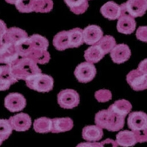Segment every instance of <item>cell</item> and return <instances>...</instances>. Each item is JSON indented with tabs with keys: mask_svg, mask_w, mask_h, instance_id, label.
<instances>
[{
	"mask_svg": "<svg viewBox=\"0 0 147 147\" xmlns=\"http://www.w3.org/2000/svg\"><path fill=\"white\" fill-rule=\"evenodd\" d=\"M25 82L29 88L42 93L51 91L54 87L53 78L45 74L40 73L32 76Z\"/></svg>",
	"mask_w": 147,
	"mask_h": 147,
	"instance_id": "cell-3",
	"label": "cell"
},
{
	"mask_svg": "<svg viewBox=\"0 0 147 147\" xmlns=\"http://www.w3.org/2000/svg\"><path fill=\"white\" fill-rule=\"evenodd\" d=\"M134 133L136 135V138L138 143L147 142V129H146L144 130L134 132Z\"/></svg>",
	"mask_w": 147,
	"mask_h": 147,
	"instance_id": "cell-34",
	"label": "cell"
},
{
	"mask_svg": "<svg viewBox=\"0 0 147 147\" xmlns=\"http://www.w3.org/2000/svg\"><path fill=\"white\" fill-rule=\"evenodd\" d=\"M27 44L30 48L40 49L47 50L49 45V41L45 37L38 34H34L32 36L28 37L27 38Z\"/></svg>",
	"mask_w": 147,
	"mask_h": 147,
	"instance_id": "cell-26",
	"label": "cell"
},
{
	"mask_svg": "<svg viewBox=\"0 0 147 147\" xmlns=\"http://www.w3.org/2000/svg\"><path fill=\"white\" fill-rule=\"evenodd\" d=\"M132 107V105L129 101L126 99H120L115 101L113 105H111L108 110L116 115L125 118L129 113H130Z\"/></svg>",
	"mask_w": 147,
	"mask_h": 147,
	"instance_id": "cell-20",
	"label": "cell"
},
{
	"mask_svg": "<svg viewBox=\"0 0 147 147\" xmlns=\"http://www.w3.org/2000/svg\"><path fill=\"white\" fill-rule=\"evenodd\" d=\"M2 142H3V140H2V139L0 138V146L2 145Z\"/></svg>",
	"mask_w": 147,
	"mask_h": 147,
	"instance_id": "cell-40",
	"label": "cell"
},
{
	"mask_svg": "<svg viewBox=\"0 0 147 147\" xmlns=\"http://www.w3.org/2000/svg\"><path fill=\"white\" fill-rule=\"evenodd\" d=\"M136 37L139 40L147 43V26H141L136 31Z\"/></svg>",
	"mask_w": 147,
	"mask_h": 147,
	"instance_id": "cell-33",
	"label": "cell"
},
{
	"mask_svg": "<svg viewBox=\"0 0 147 147\" xmlns=\"http://www.w3.org/2000/svg\"><path fill=\"white\" fill-rule=\"evenodd\" d=\"M6 2L9 4H11V5H16V2H18V0H5Z\"/></svg>",
	"mask_w": 147,
	"mask_h": 147,
	"instance_id": "cell-39",
	"label": "cell"
},
{
	"mask_svg": "<svg viewBox=\"0 0 147 147\" xmlns=\"http://www.w3.org/2000/svg\"><path fill=\"white\" fill-rule=\"evenodd\" d=\"M97 45L99 46L104 53H110V52L113 49L114 47L116 46L115 39L111 35H105L102 37V38L97 43Z\"/></svg>",
	"mask_w": 147,
	"mask_h": 147,
	"instance_id": "cell-28",
	"label": "cell"
},
{
	"mask_svg": "<svg viewBox=\"0 0 147 147\" xmlns=\"http://www.w3.org/2000/svg\"><path fill=\"white\" fill-rule=\"evenodd\" d=\"M52 119L47 117H41L35 119L33 123V128L38 133H47L52 130Z\"/></svg>",
	"mask_w": 147,
	"mask_h": 147,
	"instance_id": "cell-27",
	"label": "cell"
},
{
	"mask_svg": "<svg viewBox=\"0 0 147 147\" xmlns=\"http://www.w3.org/2000/svg\"><path fill=\"white\" fill-rule=\"evenodd\" d=\"M100 12L105 18L109 20H116L121 15V8L117 3L110 1L102 5Z\"/></svg>",
	"mask_w": 147,
	"mask_h": 147,
	"instance_id": "cell-17",
	"label": "cell"
},
{
	"mask_svg": "<svg viewBox=\"0 0 147 147\" xmlns=\"http://www.w3.org/2000/svg\"><path fill=\"white\" fill-rule=\"evenodd\" d=\"M52 125L51 132L59 133L71 130L74 127V122L71 118H55L52 119Z\"/></svg>",
	"mask_w": 147,
	"mask_h": 147,
	"instance_id": "cell-19",
	"label": "cell"
},
{
	"mask_svg": "<svg viewBox=\"0 0 147 147\" xmlns=\"http://www.w3.org/2000/svg\"><path fill=\"white\" fill-rule=\"evenodd\" d=\"M9 121L13 129L17 132L27 131L32 125V119L28 114L24 113H21L11 116Z\"/></svg>",
	"mask_w": 147,
	"mask_h": 147,
	"instance_id": "cell-12",
	"label": "cell"
},
{
	"mask_svg": "<svg viewBox=\"0 0 147 147\" xmlns=\"http://www.w3.org/2000/svg\"><path fill=\"white\" fill-rule=\"evenodd\" d=\"M103 37V31L97 25H89L83 30L84 43L88 45H95Z\"/></svg>",
	"mask_w": 147,
	"mask_h": 147,
	"instance_id": "cell-13",
	"label": "cell"
},
{
	"mask_svg": "<svg viewBox=\"0 0 147 147\" xmlns=\"http://www.w3.org/2000/svg\"><path fill=\"white\" fill-rule=\"evenodd\" d=\"M110 57L115 63H123L130 58V49L127 44H118L110 52Z\"/></svg>",
	"mask_w": 147,
	"mask_h": 147,
	"instance_id": "cell-15",
	"label": "cell"
},
{
	"mask_svg": "<svg viewBox=\"0 0 147 147\" xmlns=\"http://www.w3.org/2000/svg\"><path fill=\"white\" fill-rule=\"evenodd\" d=\"M10 68L13 75L18 81L20 80L26 81L30 77L42 73L36 63L27 57H20Z\"/></svg>",
	"mask_w": 147,
	"mask_h": 147,
	"instance_id": "cell-2",
	"label": "cell"
},
{
	"mask_svg": "<svg viewBox=\"0 0 147 147\" xmlns=\"http://www.w3.org/2000/svg\"><path fill=\"white\" fill-rule=\"evenodd\" d=\"M124 121L125 118L116 115L108 109L99 111L94 119L95 124L98 127L110 132H117L121 129L124 126Z\"/></svg>",
	"mask_w": 147,
	"mask_h": 147,
	"instance_id": "cell-1",
	"label": "cell"
},
{
	"mask_svg": "<svg viewBox=\"0 0 147 147\" xmlns=\"http://www.w3.org/2000/svg\"><path fill=\"white\" fill-rule=\"evenodd\" d=\"M76 147H101V145L100 143L85 142L79 144Z\"/></svg>",
	"mask_w": 147,
	"mask_h": 147,
	"instance_id": "cell-37",
	"label": "cell"
},
{
	"mask_svg": "<svg viewBox=\"0 0 147 147\" xmlns=\"http://www.w3.org/2000/svg\"><path fill=\"white\" fill-rule=\"evenodd\" d=\"M127 125L132 132H139L147 129V114L142 111H135L129 114Z\"/></svg>",
	"mask_w": 147,
	"mask_h": 147,
	"instance_id": "cell-8",
	"label": "cell"
},
{
	"mask_svg": "<svg viewBox=\"0 0 147 147\" xmlns=\"http://www.w3.org/2000/svg\"><path fill=\"white\" fill-rule=\"evenodd\" d=\"M80 100V95L73 89H65L57 94V103L64 109L74 108L78 106Z\"/></svg>",
	"mask_w": 147,
	"mask_h": 147,
	"instance_id": "cell-4",
	"label": "cell"
},
{
	"mask_svg": "<svg viewBox=\"0 0 147 147\" xmlns=\"http://www.w3.org/2000/svg\"><path fill=\"white\" fill-rule=\"evenodd\" d=\"M19 58L16 46L5 42L0 46V63L11 66Z\"/></svg>",
	"mask_w": 147,
	"mask_h": 147,
	"instance_id": "cell-9",
	"label": "cell"
},
{
	"mask_svg": "<svg viewBox=\"0 0 147 147\" xmlns=\"http://www.w3.org/2000/svg\"><path fill=\"white\" fill-rule=\"evenodd\" d=\"M33 1H34V5H35V2H38V1H40V0H33Z\"/></svg>",
	"mask_w": 147,
	"mask_h": 147,
	"instance_id": "cell-41",
	"label": "cell"
},
{
	"mask_svg": "<svg viewBox=\"0 0 147 147\" xmlns=\"http://www.w3.org/2000/svg\"><path fill=\"white\" fill-rule=\"evenodd\" d=\"M17 82L10 65H0V91L8 90L10 85Z\"/></svg>",
	"mask_w": 147,
	"mask_h": 147,
	"instance_id": "cell-16",
	"label": "cell"
},
{
	"mask_svg": "<svg viewBox=\"0 0 147 147\" xmlns=\"http://www.w3.org/2000/svg\"><path fill=\"white\" fill-rule=\"evenodd\" d=\"M64 2L71 11L77 15L84 13L88 8V0H64Z\"/></svg>",
	"mask_w": 147,
	"mask_h": 147,
	"instance_id": "cell-24",
	"label": "cell"
},
{
	"mask_svg": "<svg viewBox=\"0 0 147 147\" xmlns=\"http://www.w3.org/2000/svg\"><path fill=\"white\" fill-rule=\"evenodd\" d=\"M138 69L140 71L147 74V58L144 59V60H142V61L139 63Z\"/></svg>",
	"mask_w": 147,
	"mask_h": 147,
	"instance_id": "cell-38",
	"label": "cell"
},
{
	"mask_svg": "<svg viewBox=\"0 0 147 147\" xmlns=\"http://www.w3.org/2000/svg\"><path fill=\"white\" fill-rule=\"evenodd\" d=\"M69 47L70 48H77L84 43L83 30L81 28H74L69 30Z\"/></svg>",
	"mask_w": 147,
	"mask_h": 147,
	"instance_id": "cell-25",
	"label": "cell"
},
{
	"mask_svg": "<svg viewBox=\"0 0 147 147\" xmlns=\"http://www.w3.org/2000/svg\"><path fill=\"white\" fill-rule=\"evenodd\" d=\"M53 8L52 0H40L35 3L34 12L36 13H49Z\"/></svg>",
	"mask_w": 147,
	"mask_h": 147,
	"instance_id": "cell-30",
	"label": "cell"
},
{
	"mask_svg": "<svg viewBox=\"0 0 147 147\" xmlns=\"http://www.w3.org/2000/svg\"><path fill=\"white\" fill-rule=\"evenodd\" d=\"M116 143L121 147H132L137 144L136 135L132 131H121L116 135Z\"/></svg>",
	"mask_w": 147,
	"mask_h": 147,
	"instance_id": "cell-21",
	"label": "cell"
},
{
	"mask_svg": "<svg viewBox=\"0 0 147 147\" xmlns=\"http://www.w3.org/2000/svg\"><path fill=\"white\" fill-rule=\"evenodd\" d=\"M105 54L104 53L102 49L97 44H95V45L90 47L85 51L84 57L87 62L91 63H96L105 57Z\"/></svg>",
	"mask_w": 147,
	"mask_h": 147,
	"instance_id": "cell-22",
	"label": "cell"
},
{
	"mask_svg": "<svg viewBox=\"0 0 147 147\" xmlns=\"http://www.w3.org/2000/svg\"><path fill=\"white\" fill-rule=\"evenodd\" d=\"M7 30V28L6 24L2 20H0V46L4 43V37Z\"/></svg>",
	"mask_w": 147,
	"mask_h": 147,
	"instance_id": "cell-35",
	"label": "cell"
},
{
	"mask_svg": "<svg viewBox=\"0 0 147 147\" xmlns=\"http://www.w3.org/2000/svg\"><path fill=\"white\" fill-rule=\"evenodd\" d=\"M101 147H118V144L116 141L113 139L107 138L100 142Z\"/></svg>",
	"mask_w": 147,
	"mask_h": 147,
	"instance_id": "cell-36",
	"label": "cell"
},
{
	"mask_svg": "<svg viewBox=\"0 0 147 147\" xmlns=\"http://www.w3.org/2000/svg\"><path fill=\"white\" fill-rule=\"evenodd\" d=\"M27 105V100L22 94L10 93L5 98V107L12 113L19 112Z\"/></svg>",
	"mask_w": 147,
	"mask_h": 147,
	"instance_id": "cell-10",
	"label": "cell"
},
{
	"mask_svg": "<svg viewBox=\"0 0 147 147\" xmlns=\"http://www.w3.org/2000/svg\"><path fill=\"white\" fill-rule=\"evenodd\" d=\"M53 46L58 51H63L70 48L69 31H61L56 34L53 38Z\"/></svg>",
	"mask_w": 147,
	"mask_h": 147,
	"instance_id": "cell-23",
	"label": "cell"
},
{
	"mask_svg": "<svg viewBox=\"0 0 147 147\" xmlns=\"http://www.w3.org/2000/svg\"><path fill=\"white\" fill-rule=\"evenodd\" d=\"M96 74V69L91 63L83 62L79 64L74 70V75L80 82L88 83L94 80Z\"/></svg>",
	"mask_w": 147,
	"mask_h": 147,
	"instance_id": "cell-5",
	"label": "cell"
},
{
	"mask_svg": "<svg viewBox=\"0 0 147 147\" xmlns=\"http://www.w3.org/2000/svg\"><path fill=\"white\" fill-rule=\"evenodd\" d=\"M121 7L133 18L141 17L147 10V0H127Z\"/></svg>",
	"mask_w": 147,
	"mask_h": 147,
	"instance_id": "cell-6",
	"label": "cell"
},
{
	"mask_svg": "<svg viewBox=\"0 0 147 147\" xmlns=\"http://www.w3.org/2000/svg\"><path fill=\"white\" fill-rule=\"evenodd\" d=\"M121 6V5H120ZM136 22L135 18L129 15L121 8V15L118 19L117 30L119 32L129 35L136 30Z\"/></svg>",
	"mask_w": 147,
	"mask_h": 147,
	"instance_id": "cell-11",
	"label": "cell"
},
{
	"mask_svg": "<svg viewBox=\"0 0 147 147\" xmlns=\"http://www.w3.org/2000/svg\"><path fill=\"white\" fill-rule=\"evenodd\" d=\"M127 81L134 90L140 91L147 89V74L134 69L127 75Z\"/></svg>",
	"mask_w": 147,
	"mask_h": 147,
	"instance_id": "cell-7",
	"label": "cell"
},
{
	"mask_svg": "<svg viewBox=\"0 0 147 147\" xmlns=\"http://www.w3.org/2000/svg\"></svg>",
	"mask_w": 147,
	"mask_h": 147,
	"instance_id": "cell-42",
	"label": "cell"
},
{
	"mask_svg": "<svg viewBox=\"0 0 147 147\" xmlns=\"http://www.w3.org/2000/svg\"><path fill=\"white\" fill-rule=\"evenodd\" d=\"M28 38V34L26 31L18 27H10L7 29L4 37V42L16 46L22 43Z\"/></svg>",
	"mask_w": 147,
	"mask_h": 147,
	"instance_id": "cell-14",
	"label": "cell"
},
{
	"mask_svg": "<svg viewBox=\"0 0 147 147\" xmlns=\"http://www.w3.org/2000/svg\"><path fill=\"white\" fill-rule=\"evenodd\" d=\"M13 127L7 119H0V138L2 140H7L13 132Z\"/></svg>",
	"mask_w": 147,
	"mask_h": 147,
	"instance_id": "cell-29",
	"label": "cell"
},
{
	"mask_svg": "<svg viewBox=\"0 0 147 147\" xmlns=\"http://www.w3.org/2000/svg\"><path fill=\"white\" fill-rule=\"evenodd\" d=\"M103 135L102 129L97 125L86 126L82 129V138L89 142L99 141L102 138Z\"/></svg>",
	"mask_w": 147,
	"mask_h": 147,
	"instance_id": "cell-18",
	"label": "cell"
},
{
	"mask_svg": "<svg viewBox=\"0 0 147 147\" xmlns=\"http://www.w3.org/2000/svg\"><path fill=\"white\" fill-rule=\"evenodd\" d=\"M95 98L99 102H108L112 99V94L107 89H101L95 93Z\"/></svg>",
	"mask_w": 147,
	"mask_h": 147,
	"instance_id": "cell-32",
	"label": "cell"
},
{
	"mask_svg": "<svg viewBox=\"0 0 147 147\" xmlns=\"http://www.w3.org/2000/svg\"><path fill=\"white\" fill-rule=\"evenodd\" d=\"M15 5L17 10L21 13H29L34 12L33 0H18Z\"/></svg>",
	"mask_w": 147,
	"mask_h": 147,
	"instance_id": "cell-31",
	"label": "cell"
}]
</instances>
